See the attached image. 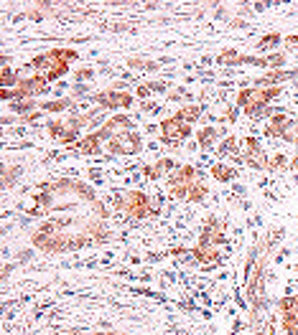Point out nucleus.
<instances>
[{
    "mask_svg": "<svg viewBox=\"0 0 298 335\" xmlns=\"http://www.w3.org/2000/svg\"><path fill=\"white\" fill-rule=\"evenodd\" d=\"M280 92H283L280 87H268V89H260V87H255V89H242V92L237 94V104H240V107L245 109V114H250V117H263V112L268 109V102L275 99Z\"/></svg>",
    "mask_w": 298,
    "mask_h": 335,
    "instance_id": "f257e3e1",
    "label": "nucleus"
},
{
    "mask_svg": "<svg viewBox=\"0 0 298 335\" xmlns=\"http://www.w3.org/2000/svg\"><path fill=\"white\" fill-rule=\"evenodd\" d=\"M115 206L120 211L135 216V219H143V216H151L153 214V206H151V198L140 191H128L123 196H115Z\"/></svg>",
    "mask_w": 298,
    "mask_h": 335,
    "instance_id": "f03ea898",
    "label": "nucleus"
},
{
    "mask_svg": "<svg viewBox=\"0 0 298 335\" xmlns=\"http://www.w3.org/2000/svg\"><path fill=\"white\" fill-rule=\"evenodd\" d=\"M158 132H161V142L176 147V145H181L186 137L191 135V124H186V122H181V119H176V117H168V119L161 122Z\"/></svg>",
    "mask_w": 298,
    "mask_h": 335,
    "instance_id": "7ed1b4c3",
    "label": "nucleus"
},
{
    "mask_svg": "<svg viewBox=\"0 0 298 335\" xmlns=\"http://www.w3.org/2000/svg\"><path fill=\"white\" fill-rule=\"evenodd\" d=\"M105 147H107V152H113V155H135V152H140L143 142H140L138 132L128 130V132L113 137L110 142H105Z\"/></svg>",
    "mask_w": 298,
    "mask_h": 335,
    "instance_id": "20e7f679",
    "label": "nucleus"
},
{
    "mask_svg": "<svg viewBox=\"0 0 298 335\" xmlns=\"http://www.w3.org/2000/svg\"><path fill=\"white\" fill-rule=\"evenodd\" d=\"M128 130H133L130 117H128V114H115V117L105 119V124L97 130V137H100L102 142H110L113 137H118V135H123V132H128Z\"/></svg>",
    "mask_w": 298,
    "mask_h": 335,
    "instance_id": "39448f33",
    "label": "nucleus"
},
{
    "mask_svg": "<svg viewBox=\"0 0 298 335\" xmlns=\"http://www.w3.org/2000/svg\"><path fill=\"white\" fill-rule=\"evenodd\" d=\"M94 99H97L100 107H105V109H118V107H130V104H133V94L118 92V89L100 92V94H94Z\"/></svg>",
    "mask_w": 298,
    "mask_h": 335,
    "instance_id": "423d86ee",
    "label": "nucleus"
},
{
    "mask_svg": "<svg viewBox=\"0 0 298 335\" xmlns=\"http://www.w3.org/2000/svg\"><path fill=\"white\" fill-rule=\"evenodd\" d=\"M194 181H199V178H196V171L191 165H178V168H173V171L168 173V188L171 186H189Z\"/></svg>",
    "mask_w": 298,
    "mask_h": 335,
    "instance_id": "0eeeda50",
    "label": "nucleus"
},
{
    "mask_svg": "<svg viewBox=\"0 0 298 335\" xmlns=\"http://www.w3.org/2000/svg\"><path fill=\"white\" fill-rule=\"evenodd\" d=\"M222 239H225V229L222 224H217V219H207V226L202 231V246H217Z\"/></svg>",
    "mask_w": 298,
    "mask_h": 335,
    "instance_id": "6e6552de",
    "label": "nucleus"
},
{
    "mask_svg": "<svg viewBox=\"0 0 298 335\" xmlns=\"http://www.w3.org/2000/svg\"><path fill=\"white\" fill-rule=\"evenodd\" d=\"M217 155H219V157H232L237 165H242V162H245V157L237 152V137H232V135L222 140V145H219Z\"/></svg>",
    "mask_w": 298,
    "mask_h": 335,
    "instance_id": "1a4fd4ad",
    "label": "nucleus"
},
{
    "mask_svg": "<svg viewBox=\"0 0 298 335\" xmlns=\"http://www.w3.org/2000/svg\"><path fill=\"white\" fill-rule=\"evenodd\" d=\"M295 74H290V71H270V74H265V76H257L255 79V84L260 89H268V87H278L280 81H285V79H293Z\"/></svg>",
    "mask_w": 298,
    "mask_h": 335,
    "instance_id": "9d476101",
    "label": "nucleus"
},
{
    "mask_svg": "<svg viewBox=\"0 0 298 335\" xmlns=\"http://www.w3.org/2000/svg\"><path fill=\"white\" fill-rule=\"evenodd\" d=\"M242 157H245V165H250V168H255V171H268V155L263 152V150H247V152H242Z\"/></svg>",
    "mask_w": 298,
    "mask_h": 335,
    "instance_id": "9b49d317",
    "label": "nucleus"
},
{
    "mask_svg": "<svg viewBox=\"0 0 298 335\" xmlns=\"http://www.w3.org/2000/svg\"><path fill=\"white\" fill-rule=\"evenodd\" d=\"M194 257H196L202 264H214V262L222 259V254H219L217 246H202V244L194 249Z\"/></svg>",
    "mask_w": 298,
    "mask_h": 335,
    "instance_id": "f8f14e48",
    "label": "nucleus"
},
{
    "mask_svg": "<svg viewBox=\"0 0 298 335\" xmlns=\"http://www.w3.org/2000/svg\"><path fill=\"white\" fill-rule=\"evenodd\" d=\"M100 147H102V140L97 137V132H89L87 137H82V140L77 142V150H79V152H84V155L100 152Z\"/></svg>",
    "mask_w": 298,
    "mask_h": 335,
    "instance_id": "ddd939ff",
    "label": "nucleus"
},
{
    "mask_svg": "<svg viewBox=\"0 0 298 335\" xmlns=\"http://www.w3.org/2000/svg\"><path fill=\"white\" fill-rule=\"evenodd\" d=\"M222 132H225V130H219V127H204L202 132H196V140H199V145L207 150V147H212V145L222 137Z\"/></svg>",
    "mask_w": 298,
    "mask_h": 335,
    "instance_id": "4468645a",
    "label": "nucleus"
},
{
    "mask_svg": "<svg viewBox=\"0 0 298 335\" xmlns=\"http://www.w3.org/2000/svg\"><path fill=\"white\" fill-rule=\"evenodd\" d=\"M212 176H214L219 183H230V181L237 178V171H235V168H230V165H225V162H217V165L212 168Z\"/></svg>",
    "mask_w": 298,
    "mask_h": 335,
    "instance_id": "2eb2a0df",
    "label": "nucleus"
},
{
    "mask_svg": "<svg viewBox=\"0 0 298 335\" xmlns=\"http://www.w3.org/2000/svg\"><path fill=\"white\" fill-rule=\"evenodd\" d=\"M171 168H176L173 160H171V157H163V160H158L156 165H148L143 173H145V178H158V176H163L166 171H171Z\"/></svg>",
    "mask_w": 298,
    "mask_h": 335,
    "instance_id": "dca6fc26",
    "label": "nucleus"
},
{
    "mask_svg": "<svg viewBox=\"0 0 298 335\" xmlns=\"http://www.w3.org/2000/svg\"><path fill=\"white\" fill-rule=\"evenodd\" d=\"M173 117H176V119H181V122H186V124H191V122H196V119L202 117V107H196V104L181 107V109H178Z\"/></svg>",
    "mask_w": 298,
    "mask_h": 335,
    "instance_id": "f3484780",
    "label": "nucleus"
},
{
    "mask_svg": "<svg viewBox=\"0 0 298 335\" xmlns=\"http://www.w3.org/2000/svg\"><path fill=\"white\" fill-rule=\"evenodd\" d=\"M204 198H207V186H204L202 181H194V183L189 186V196H186V201L199 203V201H204Z\"/></svg>",
    "mask_w": 298,
    "mask_h": 335,
    "instance_id": "a211bd4d",
    "label": "nucleus"
},
{
    "mask_svg": "<svg viewBox=\"0 0 298 335\" xmlns=\"http://www.w3.org/2000/svg\"><path fill=\"white\" fill-rule=\"evenodd\" d=\"M278 307H280V312H283V315H295V317H298V295L283 297Z\"/></svg>",
    "mask_w": 298,
    "mask_h": 335,
    "instance_id": "6ab92c4d",
    "label": "nucleus"
},
{
    "mask_svg": "<svg viewBox=\"0 0 298 335\" xmlns=\"http://www.w3.org/2000/svg\"><path fill=\"white\" fill-rule=\"evenodd\" d=\"M0 81H3V89H11L13 87V84H16V87H18V84H21V79H18V71H13V69H3V74H0Z\"/></svg>",
    "mask_w": 298,
    "mask_h": 335,
    "instance_id": "aec40b11",
    "label": "nucleus"
},
{
    "mask_svg": "<svg viewBox=\"0 0 298 335\" xmlns=\"http://www.w3.org/2000/svg\"><path fill=\"white\" fill-rule=\"evenodd\" d=\"M66 71H69V64H66V61H56V64H54V66H51L44 76H46L49 81H54V79H61Z\"/></svg>",
    "mask_w": 298,
    "mask_h": 335,
    "instance_id": "412c9836",
    "label": "nucleus"
},
{
    "mask_svg": "<svg viewBox=\"0 0 298 335\" xmlns=\"http://www.w3.org/2000/svg\"><path fill=\"white\" fill-rule=\"evenodd\" d=\"M285 168H288V157L283 152H275L268 162V171H285Z\"/></svg>",
    "mask_w": 298,
    "mask_h": 335,
    "instance_id": "4be33fe9",
    "label": "nucleus"
},
{
    "mask_svg": "<svg viewBox=\"0 0 298 335\" xmlns=\"http://www.w3.org/2000/svg\"><path fill=\"white\" fill-rule=\"evenodd\" d=\"M240 59H242V56H240L237 51H232V49L222 51V54L217 56V61H219V64H240Z\"/></svg>",
    "mask_w": 298,
    "mask_h": 335,
    "instance_id": "5701e85b",
    "label": "nucleus"
},
{
    "mask_svg": "<svg viewBox=\"0 0 298 335\" xmlns=\"http://www.w3.org/2000/svg\"><path fill=\"white\" fill-rule=\"evenodd\" d=\"M69 104H71L69 99H56V102H44L41 109H46V112H64Z\"/></svg>",
    "mask_w": 298,
    "mask_h": 335,
    "instance_id": "b1692460",
    "label": "nucleus"
},
{
    "mask_svg": "<svg viewBox=\"0 0 298 335\" xmlns=\"http://www.w3.org/2000/svg\"><path fill=\"white\" fill-rule=\"evenodd\" d=\"M275 44H280V33H270V36H265V38H260V41H257V49L265 51V49H270V46H275Z\"/></svg>",
    "mask_w": 298,
    "mask_h": 335,
    "instance_id": "393cba45",
    "label": "nucleus"
},
{
    "mask_svg": "<svg viewBox=\"0 0 298 335\" xmlns=\"http://www.w3.org/2000/svg\"><path fill=\"white\" fill-rule=\"evenodd\" d=\"M128 64H130L133 69H148V71H156V69H158L156 61H145V59H130Z\"/></svg>",
    "mask_w": 298,
    "mask_h": 335,
    "instance_id": "a878e982",
    "label": "nucleus"
},
{
    "mask_svg": "<svg viewBox=\"0 0 298 335\" xmlns=\"http://www.w3.org/2000/svg\"><path fill=\"white\" fill-rule=\"evenodd\" d=\"M28 109H36V102H33V99H21V102L13 104V112H16V114H23V112H28Z\"/></svg>",
    "mask_w": 298,
    "mask_h": 335,
    "instance_id": "bb28decb",
    "label": "nucleus"
},
{
    "mask_svg": "<svg viewBox=\"0 0 298 335\" xmlns=\"http://www.w3.org/2000/svg\"><path fill=\"white\" fill-rule=\"evenodd\" d=\"M283 140H288V142H293V145H298V124H288L285 127V132H283Z\"/></svg>",
    "mask_w": 298,
    "mask_h": 335,
    "instance_id": "cd10ccee",
    "label": "nucleus"
},
{
    "mask_svg": "<svg viewBox=\"0 0 298 335\" xmlns=\"http://www.w3.org/2000/svg\"><path fill=\"white\" fill-rule=\"evenodd\" d=\"M285 64V54H273V56H265V66H270V69H278V66H283Z\"/></svg>",
    "mask_w": 298,
    "mask_h": 335,
    "instance_id": "c85d7f7f",
    "label": "nucleus"
},
{
    "mask_svg": "<svg viewBox=\"0 0 298 335\" xmlns=\"http://www.w3.org/2000/svg\"><path fill=\"white\" fill-rule=\"evenodd\" d=\"M148 89H151V92H166L168 84L166 81H151V84H148Z\"/></svg>",
    "mask_w": 298,
    "mask_h": 335,
    "instance_id": "c756f323",
    "label": "nucleus"
},
{
    "mask_svg": "<svg viewBox=\"0 0 298 335\" xmlns=\"http://www.w3.org/2000/svg\"><path fill=\"white\" fill-rule=\"evenodd\" d=\"M87 79H92V69H79L77 71V84L79 81H87Z\"/></svg>",
    "mask_w": 298,
    "mask_h": 335,
    "instance_id": "7c9ffc66",
    "label": "nucleus"
},
{
    "mask_svg": "<svg viewBox=\"0 0 298 335\" xmlns=\"http://www.w3.org/2000/svg\"><path fill=\"white\" fill-rule=\"evenodd\" d=\"M186 97H189V92H186V89H176V92L168 94V99H186Z\"/></svg>",
    "mask_w": 298,
    "mask_h": 335,
    "instance_id": "2f4dec72",
    "label": "nucleus"
},
{
    "mask_svg": "<svg viewBox=\"0 0 298 335\" xmlns=\"http://www.w3.org/2000/svg\"><path fill=\"white\" fill-rule=\"evenodd\" d=\"M135 94H138V97H148V94H151L148 84H138V87H135Z\"/></svg>",
    "mask_w": 298,
    "mask_h": 335,
    "instance_id": "473e14b6",
    "label": "nucleus"
},
{
    "mask_svg": "<svg viewBox=\"0 0 298 335\" xmlns=\"http://www.w3.org/2000/svg\"><path fill=\"white\" fill-rule=\"evenodd\" d=\"M285 44H288V46H298V36H288Z\"/></svg>",
    "mask_w": 298,
    "mask_h": 335,
    "instance_id": "72a5a7b5",
    "label": "nucleus"
},
{
    "mask_svg": "<svg viewBox=\"0 0 298 335\" xmlns=\"http://www.w3.org/2000/svg\"><path fill=\"white\" fill-rule=\"evenodd\" d=\"M143 109H145V112H156L158 107H156V104H151V102H145V104H143Z\"/></svg>",
    "mask_w": 298,
    "mask_h": 335,
    "instance_id": "f704fd0d",
    "label": "nucleus"
},
{
    "mask_svg": "<svg viewBox=\"0 0 298 335\" xmlns=\"http://www.w3.org/2000/svg\"><path fill=\"white\" fill-rule=\"evenodd\" d=\"M290 165H293V168H295V171H298V155L293 157V162H290Z\"/></svg>",
    "mask_w": 298,
    "mask_h": 335,
    "instance_id": "c9c22d12",
    "label": "nucleus"
}]
</instances>
